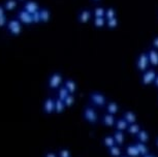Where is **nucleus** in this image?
Here are the masks:
<instances>
[{"instance_id": "1", "label": "nucleus", "mask_w": 158, "mask_h": 157, "mask_svg": "<svg viewBox=\"0 0 158 157\" xmlns=\"http://www.w3.org/2000/svg\"><path fill=\"white\" fill-rule=\"evenodd\" d=\"M83 117L87 122L91 124H95L97 122V114L95 112V109L91 106H87L84 109V113H83Z\"/></svg>"}, {"instance_id": "2", "label": "nucleus", "mask_w": 158, "mask_h": 157, "mask_svg": "<svg viewBox=\"0 0 158 157\" xmlns=\"http://www.w3.org/2000/svg\"><path fill=\"white\" fill-rule=\"evenodd\" d=\"M149 65V59H148V55L147 53H142L139 54L138 61H136V67L139 72H145L147 69Z\"/></svg>"}, {"instance_id": "3", "label": "nucleus", "mask_w": 158, "mask_h": 157, "mask_svg": "<svg viewBox=\"0 0 158 157\" xmlns=\"http://www.w3.org/2000/svg\"><path fill=\"white\" fill-rule=\"evenodd\" d=\"M90 100L92 103H94L95 105L99 106V108L104 106V105H106V97H104L102 94H100L98 92L92 93L90 95Z\"/></svg>"}, {"instance_id": "4", "label": "nucleus", "mask_w": 158, "mask_h": 157, "mask_svg": "<svg viewBox=\"0 0 158 157\" xmlns=\"http://www.w3.org/2000/svg\"><path fill=\"white\" fill-rule=\"evenodd\" d=\"M155 78H156V72H154L153 69H150V70H147L144 75H143V78H142V84L145 85V86H148V85H151L152 83L154 82Z\"/></svg>"}, {"instance_id": "5", "label": "nucleus", "mask_w": 158, "mask_h": 157, "mask_svg": "<svg viewBox=\"0 0 158 157\" xmlns=\"http://www.w3.org/2000/svg\"><path fill=\"white\" fill-rule=\"evenodd\" d=\"M44 111L47 114H52L55 111V100L53 98H48L44 101Z\"/></svg>"}, {"instance_id": "6", "label": "nucleus", "mask_w": 158, "mask_h": 157, "mask_svg": "<svg viewBox=\"0 0 158 157\" xmlns=\"http://www.w3.org/2000/svg\"><path fill=\"white\" fill-rule=\"evenodd\" d=\"M147 55L149 63H151L153 66H158V52L156 50H150Z\"/></svg>"}, {"instance_id": "7", "label": "nucleus", "mask_w": 158, "mask_h": 157, "mask_svg": "<svg viewBox=\"0 0 158 157\" xmlns=\"http://www.w3.org/2000/svg\"><path fill=\"white\" fill-rule=\"evenodd\" d=\"M115 117L114 115H111V114H106L104 116L102 117V123L104 124L106 126L108 127H112L115 125Z\"/></svg>"}, {"instance_id": "8", "label": "nucleus", "mask_w": 158, "mask_h": 157, "mask_svg": "<svg viewBox=\"0 0 158 157\" xmlns=\"http://www.w3.org/2000/svg\"><path fill=\"white\" fill-rule=\"evenodd\" d=\"M123 119L126 121L128 124H133L136 122V115L133 112H126L123 115Z\"/></svg>"}, {"instance_id": "9", "label": "nucleus", "mask_w": 158, "mask_h": 157, "mask_svg": "<svg viewBox=\"0 0 158 157\" xmlns=\"http://www.w3.org/2000/svg\"><path fill=\"white\" fill-rule=\"evenodd\" d=\"M136 138H138L139 142H141V143H144V144L147 143V142L149 141V138H150L148 131H146V130H143V129H141L138 132V134H136Z\"/></svg>"}, {"instance_id": "10", "label": "nucleus", "mask_w": 158, "mask_h": 157, "mask_svg": "<svg viewBox=\"0 0 158 157\" xmlns=\"http://www.w3.org/2000/svg\"><path fill=\"white\" fill-rule=\"evenodd\" d=\"M113 138H114L115 143L117 144V145H122V144L124 143V141H125L124 133H123V131H120V130H117V131H115L114 135H113Z\"/></svg>"}, {"instance_id": "11", "label": "nucleus", "mask_w": 158, "mask_h": 157, "mask_svg": "<svg viewBox=\"0 0 158 157\" xmlns=\"http://www.w3.org/2000/svg\"><path fill=\"white\" fill-rule=\"evenodd\" d=\"M126 153H127V155L129 156V157H139V156H141V155H139V150L136 149L135 145H131V146H128L126 148Z\"/></svg>"}, {"instance_id": "12", "label": "nucleus", "mask_w": 158, "mask_h": 157, "mask_svg": "<svg viewBox=\"0 0 158 157\" xmlns=\"http://www.w3.org/2000/svg\"><path fill=\"white\" fill-rule=\"evenodd\" d=\"M115 125H116V128L117 130H120V131H123V130H126L127 127H128V124L126 121H125L123 118H121V119H118L117 121L115 122Z\"/></svg>"}, {"instance_id": "13", "label": "nucleus", "mask_w": 158, "mask_h": 157, "mask_svg": "<svg viewBox=\"0 0 158 157\" xmlns=\"http://www.w3.org/2000/svg\"><path fill=\"white\" fill-rule=\"evenodd\" d=\"M135 147H136V149L139 150V155L145 156V155H147V154H149L148 148H147V146H146L144 143H141V142H139V143L135 144Z\"/></svg>"}, {"instance_id": "14", "label": "nucleus", "mask_w": 158, "mask_h": 157, "mask_svg": "<svg viewBox=\"0 0 158 157\" xmlns=\"http://www.w3.org/2000/svg\"><path fill=\"white\" fill-rule=\"evenodd\" d=\"M109 154L112 157H120L122 154V151L120 149V147H118L115 145V146L109 148Z\"/></svg>"}, {"instance_id": "15", "label": "nucleus", "mask_w": 158, "mask_h": 157, "mask_svg": "<svg viewBox=\"0 0 158 157\" xmlns=\"http://www.w3.org/2000/svg\"><path fill=\"white\" fill-rule=\"evenodd\" d=\"M118 109H119V106L116 102H110V103H108V105H106L108 114L115 115V114L118 113Z\"/></svg>"}, {"instance_id": "16", "label": "nucleus", "mask_w": 158, "mask_h": 157, "mask_svg": "<svg viewBox=\"0 0 158 157\" xmlns=\"http://www.w3.org/2000/svg\"><path fill=\"white\" fill-rule=\"evenodd\" d=\"M141 130V126L136 123H133V124H129L127 127V131L130 133V134H138V132Z\"/></svg>"}, {"instance_id": "17", "label": "nucleus", "mask_w": 158, "mask_h": 157, "mask_svg": "<svg viewBox=\"0 0 158 157\" xmlns=\"http://www.w3.org/2000/svg\"><path fill=\"white\" fill-rule=\"evenodd\" d=\"M60 82H61V76L59 75H54L52 76V79L50 80V86L52 88H56L60 84Z\"/></svg>"}, {"instance_id": "18", "label": "nucleus", "mask_w": 158, "mask_h": 157, "mask_svg": "<svg viewBox=\"0 0 158 157\" xmlns=\"http://www.w3.org/2000/svg\"><path fill=\"white\" fill-rule=\"evenodd\" d=\"M64 108H65V105L63 102V100L61 99H57L55 100V111L57 113H62L64 111Z\"/></svg>"}, {"instance_id": "19", "label": "nucleus", "mask_w": 158, "mask_h": 157, "mask_svg": "<svg viewBox=\"0 0 158 157\" xmlns=\"http://www.w3.org/2000/svg\"><path fill=\"white\" fill-rule=\"evenodd\" d=\"M103 144H104V146H106V148H111V147L115 146V145H116L114 138H113L112 135H108V137L104 138H103Z\"/></svg>"}, {"instance_id": "20", "label": "nucleus", "mask_w": 158, "mask_h": 157, "mask_svg": "<svg viewBox=\"0 0 158 157\" xmlns=\"http://www.w3.org/2000/svg\"><path fill=\"white\" fill-rule=\"evenodd\" d=\"M65 88L67 89L68 92L73 93L74 92V90H76V84H74L73 81H66L65 82Z\"/></svg>"}, {"instance_id": "21", "label": "nucleus", "mask_w": 158, "mask_h": 157, "mask_svg": "<svg viewBox=\"0 0 158 157\" xmlns=\"http://www.w3.org/2000/svg\"><path fill=\"white\" fill-rule=\"evenodd\" d=\"M68 95H69V92L67 91L66 88H62L61 90L59 91V99L64 100Z\"/></svg>"}, {"instance_id": "22", "label": "nucleus", "mask_w": 158, "mask_h": 157, "mask_svg": "<svg viewBox=\"0 0 158 157\" xmlns=\"http://www.w3.org/2000/svg\"><path fill=\"white\" fill-rule=\"evenodd\" d=\"M63 102H64V105H66V106H70V105H73V102H74V98H73V95H68L66 98H65L63 100Z\"/></svg>"}, {"instance_id": "23", "label": "nucleus", "mask_w": 158, "mask_h": 157, "mask_svg": "<svg viewBox=\"0 0 158 157\" xmlns=\"http://www.w3.org/2000/svg\"><path fill=\"white\" fill-rule=\"evenodd\" d=\"M58 157H70V152L67 149H62L59 151Z\"/></svg>"}, {"instance_id": "24", "label": "nucleus", "mask_w": 158, "mask_h": 157, "mask_svg": "<svg viewBox=\"0 0 158 157\" xmlns=\"http://www.w3.org/2000/svg\"><path fill=\"white\" fill-rule=\"evenodd\" d=\"M116 25H117V20H116L115 18H112V19L109 20V26H110V27H115Z\"/></svg>"}, {"instance_id": "25", "label": "nucleus", "mask_w": 158, "mask_h": 157, "mask_svg": "<svg viewBox=\"0 0 158 157\" xmlns=\"http://www.w3.org/2000/svg\"><path fill=\"white\" fill-rule=\"evenodd\" d=\"M95 14H96V16H97L98 18H100L101 16H103V14H104L103 8H97V10H95Z\"/></svg>"}, {"instance_id": "26", "label": "nucleus", "mask_w": 158, "mask_h": 157, "mask_svg": "<svg viewBox=\"0 0 158 157\" xmlns=\"http://www.w3.org/2000/svg\"><path fill=\"white\" fill-rule=\"evenodd\" d=\"M114 16H115V11H114V10H108V13H106V17L109 18V20H110V19H112V18H114Z\"/></svg>"}, {"instance_id": "27", "label": "nucleus", "mask_w": 158, "mask_h": 157, "mask_svg": "<svg viewBox=\"0 0 158 157\" xmlns=\"http://www.w3.org/2000/svg\"><path fill=\"white\" fill-rule=\"evenodd\" d=\"M95 24H96V26H102L104 24V21L101 19V18H98V19L95 21Z\"/></svg>"}, {"instance_id": "28", "label": "nucleus", "mask_w": 158, "mask_h": 157, "mask_svg": "<svg viewBox=\"0 0 158 157\" xmlns=\"http://www.w3.org/2000/svg\"><path fill=\"white\" fill-rule=\"evenodd\" d=\"M153 47L155 50H158V36H156L153 39Z\"/></svg>"}, {"instance_id": "29", "label": "nucleus", "mask_w": 158, "mask_h": 157, "mask_svg": "<svg viewBox=\"0 0 158 157\" xmlns=\"http://www.w3.org/2000/svg\"><path fill=\"white\" fill-rule=\"evenodd\" d=\"M44 157H58V156L56 155L55 153H53V152H49V153H47L46 155H44Z\"/></svg>"}, {"instance_id": "30", "label": "nucleus", "mask_w": 158, "mask_h": 157, "mask_svg": "<svg viewBox=\"0 0 158 157\" xmlns=\"http://www.w3.org/2000/svg\"><path fill=\"white\" fill-rule=\"evenodd\" d=\"M154 85L156 86V87L158 88V76H156V78H155V80H154Z\"/></svg>"}, {"instance_id": "31", "label": "nucleus", "mask_w": 158, "mask_h": 157, "mask_svg": "<svg viewBox=\"0 0 158 157\" xmlns=\"http://www.w3.org/2000/svg\"><path fill=\"white\" fill-rule=\"evenodd\" d=\"M143 157H155V156L150 155V154H147V155H145V156H143Z\"/></svg>"}, {"instance_id": "32", "label": "nucleus", "mask_w": 158, "mask_h": 157, "mask_svg": "<svg viewBox=\"0 0 158 157\" xmlns=\"http://www.w3.org/2000/svg\"><path fill=\"white\" fill-rule=\"evenodd\" d=\"M156 144H157V147H158V138H157V141H156Z\"/></svg>"}, {"instance_id": "33", "label": "nucleus", "mask_w": 158, "mask_h": 157, "mask_svg": "<svg viewBox=\"0 0 158 157\" xmlns=\"http://www.w3.org/2000/svg\"><path fill=\"white\" fill-rule=\"evenodd\" d=\"M120 157H127V156H120Z\"/></svg>"}]
</instances>
